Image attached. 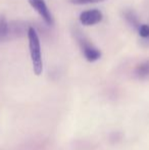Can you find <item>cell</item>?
I'll list each match as a JSON object with an SVG mask.
<instances>
[{"label":"cell","mask_w":149,"mask_h":150,"mask_svg":"<svg viewBox=\"0 0 149 150\" xmlns=\"http://www.w3.org/2000/svg\"><path fill=\"white\" fill-rule=\"evenodd\" d=\"M137 31L143 40H148L149 39V25H145V24L142 25L141 24Z\"/></svg>","instance_id":"cell-8"},{"label":"cell","mask_w":149,"mask_h":150,"mask_svg":"<svg viewBox=\"0 0 149 150\" xmlns=\"http://www.w3.org/2000/svg\"><path fill=\"white\" fill-rule=\"evenodd\" d=\"M29 3L40 14V16L43 18V21L46 24L49 25V26L53 25L54 23L53 16H52L51 11L49 10L48 6L46 5L44 0H29Z\"/></svg>","instance_id":"cell-4"},{"label":"cell","mask_w":149,"mask_h":150,"mask_svg":"<svg viewBox=\"0 0 149 150\" xmlns=\"http://www.w3.org/2000/svg\"><path fill=\"white\" fill-rule=\"evenodd\" d=\"M135 76L138 79H146L149 77V60L143 61L135 69Z\"/></svg>","instance_id":"cell-7"},{"label":"cell","mask_w":149,"mask_h":150,"mask_svg":"<svg viewBox=\"0 0 149 150\" xmlns=\"http://www.w3.org/2000/svg\"><path fill=\"white\" fill-rule=\"evenodd\" d=\"M73 4H78V5H82V4H90V3H97V2H102L104 0H70Z\"/></svg>","instance_id":"cell-9"},{"label":"cell","mask_w":149,"mask_h":150,"mask_svg":"<svg viewBox=\"0 0 149 150\" xmlns=\"http://www.w3.org/2000/svg\"><path fill=\"white\" fill-rule=\"evenodd\" d=\"M77 39L79 41V44L81 46L82 52H83L84 56L88 61L93 62V61L98 60L101 57V52L97 47L93 45L89 40L86 39V37H84L83 35H78Z\"/></svg>","instance_id":"cell-3"},{"label":"cell","mask_w":149,"mask_h":150,"mask_svg":"<svg viewBox=\"0 0 149 150\" xmlns=\"http://www.w3.org/2000/svg\"><path fill=\"white\" fill-rule=\"evenodd\" d=\"M102 18H103V14L99 9L86 10L80 14V22L84 26H94L101 22Z\"/></svg>","instance_id":"cell-5"},{"label":"cell","mask_w":149,"mask_h":150,"mask_svg":"<svg viewBox=\"0 0 149 150\" xmlns=\"http://www.w3.org/2000/svg\"><path fill=\"white\" fill-rule=\"evenodd\" d=\"M29 38V48H30L31 60L33 64V71L37 76H40L43 71V60H42L41 53V45H40V39L36 30L33 27H30L28 30Z\"/></svg>","instance_id":"cell-1"},{"label":"cell","mask_w":149,"mask_h":150,"mask_svg":"<svg viewBox=\"0 0 149 150\" xmlns=\"http://www.w3.org/2000/svg\"><path fill=\"white\" fill-rule=\"evenodd\" d=\"M124 16H125V20L127 21V23L132 28L135 29V30H138V28L140 27L141 23H140L139 18H138V16L136 14L135 11H133V10H131V9L125 10Z\"/></svg>","instance_id":"cell-6"},{"label":"cell","mask_w":149,"mask_h":150,"mask_svg":"<svg viewBox=\"0 0 149 150\" xmlns=\"http://www.w3.org/2000/svg\"><path fill=\"white\" fill-rule=\"evenodd\" d=\"M30 28V27H29ZM29 28L27 25L22 22H10L8 23L5 18H0V43L8 40L23 37L28 33Z\"/></svg>","instance_id":"cell-2"}]
</instances>
